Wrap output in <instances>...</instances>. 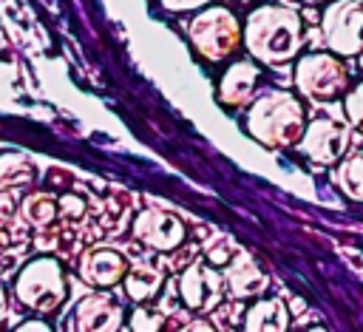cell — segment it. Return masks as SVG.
I'll use <instances>...</instances> for the list:
<instances>
[{
  "instance_id": "6da1fadb",
  "label": "cell",
  "mask_w": 363,
  "mask_h": 332,
  "mask_svg": "<svg viewBox=\"0 0 363 332\" xmlns=\"http://www.w3.org/2000/svg\"><path fill=\"white\" fill-rule=\"evenodd\" d=\"M244 45L255 60L267 65H281L292 60L303 45V28L298 11L286 6L252 9L244 23Z\"/></svg>"
},
{
  "instance_id": "7a4b0ae2",
  "label": "cell",
  "mask_w": 363,
  "mask_h": 332,
  "mask_svg": "<svg viewBox=\"0 0 363 332\" xmlns=\"http://www.w3.org/2000/svg\"><path fill=\"white\" fill-rule=\"evenodd\" d=\"M247 131L255 142L267 148H289L301 142L306 131V114L301 99L289 91H267L261 94L247 114Z\"/></svg>"
},
{
  "instance_id": "3957f363",
  "label": "cell",
  "mask_w": 363,
  "mask_h": 332,
  "mask_svg": "<svg viewBox=\"0 0 363 332\" xmlns=\"http://www.w3.org/2000/svg\"><path fill=\"white\" fill-rule=\"evenodd\" d=\"M14 295L23 306H28L34 312H43V315L54 312L65 298L62 264L51 255L31 258L14 281Z\"/></svg>"
},
{
  "instance_id": "277c9868",
  "label": "cell",
  "mask_w": 363,
  "mask_h": 332,
  "mask_svg": "<svg viewBox=\"0 0 363 332\" xmlns=\"http://www.w3.org/2000/svg\"><path fill=\"white\" fill-rule=\"evenodd\" d=\"M244 40V28L238 17L224 6H207L190 23V43L204 60H227Z\"/></svg>"
},
{
  "instance_id": "5b68a950",
  "label": "cell",
  "mask_w": 363,
  "mask_h": 332,
  "mask_svg": "<svg viewBox=\"0 0 363 332\" xmlns=\"http://www.w3.org/2000/svg\"><path fill=\"white\" fill-rule=\"evenodd\" d=\"M295 85L306 99L329 102L349 88V68L335 57V51L303 54L295 65Z\"/></svg>"
},
{
  "instance_id": "8992f818",
  "label": "cell",
  "mask_w": 363,
  "mask_h": 332,
  "mask_svg": "<svg viewBox=\"0 0 363 332\" xmlns=\"http://www.w3.org/2000/svg\"><path fill=\"white\" fill-rule=\"evenodd\" d=\"M329 51L354 57L363 54V0H332L320 20Z\"/></svg>"
},
{
  "instance_id": "52a82bcc",
  "label": "cell",
  "mask_w": 363,
  "mask_h": 332,
  "mask_svg": "<svg viewBox=\"0 0 363 332\" xmlns=\"http://www.w3.org/2000/svg\"><path fill=\"white\" fill-rule=\"evenodd\" d=\"M352 128L337 119H315L301 136V153L315 165H337L349 153Z\"/></svg>"
},
{
  "instance_id": "ba28073f",
  "label": "cell",
  "mask_w": 363,
  "mask_h": 332,
  "mask_svg": "<svg viewBox=\"0 0 363 332\" xmlns=\"http://www.w3.org/2000/svg\"><path fill=\"white\" fill-rule=\"evenodd\" d=\"M176 287H179V298L184 301L187 309L193 312H213L221 298H224V275H218L210 264H190L179 278H176Z\"/></svg>"
},
{
  "instance_id": "9c48e42d",
  "label": "cell",
  "mask_w": 363,
  "mask_h": 332,
  "mask_svg": "<svg viewBox=\"0 0 363 332\" xmlns=\"http://www.w3.org/2000/svg\"><path fill=\"white\" fill-rule=\"evenodd\" d=\"M133 236L150 250L170 253L184 241V224L173 213L164 210H142L133 218Z\"/></svg>"
},
{
  "instance_id": "30bf717a",
  "label": "cell",
  "mask_w": 363,
  "mask_h": 332,
  "mask_svg": "<svg viewBox=\"0 0 363 332\" xmlns=\"http://www.w3.org/2000/svg\"><path fill=\"white\" fill-rule=\"evenodd\" d=\"M122 326V306L105 292L85 295L74 309V329L79 332H116Z\"/></svg>"
},
{
  "instance_id": "8fae6325",
  "label": "cell",
  "mask_w": 363,
  "mask_h": 332,
  "mask_svg": "<svg viewBox=\"0 0 363 332\" xmlns=\"http://www.w3.org/2000/svg\"><path fill=\"white\" fill-rule=\"evenodd\" d=\"M128 275V261L116 253V250H108V247H99V250H88L82 258H79V278L91 287H113L119 281H125Z\"/></svg>"
},
{
  "instance_id": "7c38bea8",
  "label": "cell",
  "mask_w": 363,
  "mask_h": 332,
  "mask_svg": "<svg viewBox=\"0 0 363 332\" xmlns=\"http://www.w3.org/2000/svg\"><path fill=\"white\" fill-rule=\"evenodd\" d=\"M224 281H227V289L235 295V298H252V295H261L267 289V272L258 267V261L247 253H235L224 270Z\"/></svg>"
},
{
  "instance_id": "4fadbf2b",
  "label": "cell",
  "mask_w": 363,
  "mask_h": 332,
  "mask_svg": "<svg viewBox=\"0 0 363 332\" xmlns=\"http://www.w3.org/2000/svg\"><path fill=\"white\" fill-rule=\"evenodd\" d=\"M255 85H258V68L247 60H238L224 71L218 82V96L224 105H244L252 96Z\"/></svg>"
},
{
  "instance_id": "5bb4252c",
  "label": "cell",
  "mask_w": 363,
  "mask_h": 332,
  "mask_svg": "<svg viewBox=\"0 0 363 332\" xmlns=\"http://www.w3.org/2000/svg\"><path fill=\"white\" fill-rule=\"evenodd\" d=\"M286 326H289V312L278 298L258 301L244 315V329L247 332H281Z\"/></svg>"
},
{
  "instance_id": "9a60e30c",
  "label": "cell",
  "mask_w": 363,
  "mask_h": 332,
  "mask_svg": "<svg viewBox=\"0 0 363 332\" xmlns=\"http://www.w3.org/2000/svg\"><path fill=\"white\" fill-rule=\"evenodd\" d=\"M335 184L340 187V193L352 201H363V148H354L352 153H346L337 167H335Z\"/></svg>"
},
{
  "instance_id": "2e32d148",
  "label": "cell",
  "mask_w": 363,
  "mask_h": 332,
  "mask_svg": "<svg viewBox=\"0 0 363 332\" xmlns=\"http://www.w3.org/2000/svg\"><path fill=\"white\" fill-rule=\"evenodd\" d=\"M122 284H125V292H128L130 301L145 304V301H150V298L162 289V272H159L156 267L139 264V267L128 270V275H125Z\"/></svg>"
},
{
  "instance_id": "e0dca14e",
  "label": "cell",
  "mask_w": 363,
  "mask_h": 332,
  "mask_svg": "<svg viewBox=\"0 0 363 332\" xmlns=\"http://www.w3.org/2000/svg\"><path fill=\"white\" fill-rule=\"evenodd\" d=\"M60 213V199H54L51 193H28L20 204V216L26 218V224L45 230Z\"/></svg>"
},
{
  "instance_id": "ac0fdd59",
  "label": "cell",
  "mask_w": 363,
  "mask_h": 332,
  "mask_svg": "<svg viewBox=\"0 0 363 332\" xmlns=\"http://www.w3.org/2000/svg\"><path fill=\"white\" fill-rule=\"evenodd\" d=\"M34 182V167L28 159L17 153H3L0 156V184L3 187H26Z\"/></svg>"
},
{
  "instance_id": "d6986e66",
  "label": "cell",
  "mask_w": 363,
  "mask_h": 332,
  "mask_svg": "<svg viewBox=\"0 0 363 332\" xmlns=\"http://www.w3.org/2000/svg\"><path fill=\"white\" fill-rule=\"evenodd\" d=\"M162 326H164V315H162V312H153V309L136 306V312L130 315V329L153 332V329H162Z\"/></svg>"
},
{
  "instance_id": "ffe728a7",
  "label": "cell",
  "mask_w": 363,
  "mask_h": 332,
  "mask_svg": "<svg viewBox=\"0 0 363 332\" xmlns=\"http://www.w3.org/2000/svg\"><path fill=\"white\" fill-rule=\"evenodd\" d=\"M343 108H346V119H349L354 128L363 131V82H357V85L346 94Z\"/></svg>"
},
{
  "instance_id": "44dd1931",
  "label": "cell",
  "mask_w": 363,
  "mask_h": 332,
  "mask_svg": "<svg viewBox=\"0 0 363 332\" xmlns=\"http://www.w3.org/2000/svg\"><path fill=\"white\" fill-rule=\"evenodd\" d=\"M60 213H62L71 224L82 221V218H85V213H88L85 199H79L77 193H65V196H60Z\"/></svg>"
},
{
  "instance_id": "7402d4cb",
  "label": "cell",
  "mask_w": 363,
  "mask_h": 332,
  "mask_svg": "<svg viewBox=\"0 0 363 332\" xmlns=\"http://www.w3.org/2000/svg\"><path fill=\"white\" fill-rule=\"evenodd\" d=\"M233 255H235V253H233V244H230V238H218V244L207 247V258H210L213 264H227Z\"/></svg>"
},
{
  "instance_id": "603a6c76",
  "label": "cell",
  "mask_w": 363,
  "mask_h": 332,
  "mask_svg": "<svg viewBox=\"0 0 363 332\" xmlns=\"http://www.w3.org/2000/svg\"><path fill=\"white\" fill-rule=\"evenodd\" d=\"M210 0H162L164 9L170 11H193V9H204Z\"/></svg>"
},
{
  "instance_id": "cb8c5ba5",
  "label": "cell",
  "mask_w": 363,
  "mask_h": 332,
  "mask_svg": "<svg viewBox=\"0 0 363 332\" xmlns=\"http://www.w3.org/2000/svg\"><path fill=\"white\" fill-rule=\"evenodd\" d=\"M14 213V204H11V196L9 193H0V218H9Z\"/></svg>"
},
{
  "instance_id": "d4e9b609",
  "label": "cell",
  "mask_w": 363,
  "mask_h": 332,
  "mask_svg": "<svg viewBox=\"0 0 363 332\" xmlns=\"http://www.w3.org/2000/svg\"><path fill=\"white\" fill-rule=\"evenodd\" d=\"M17 329H20V332H45L48 326H45V321H26V323H20Z\"/></svg>"
},
{
  "instance_id": "484cf974",
  "label": "cell",
  "mask_w": 363,
  "mask_h": 332,
  "mask_svg": "<svg viewBox=\"0 0 363 332\" xmlns=\"http://www.w3.org/2000/svg\"><path fill=\"white\" fill-rule=\"evenodd\" d=\"M9 244H11V236H9V230L0 224V253H3V250H9Z\"/></svg>"
},
{
  "instance_id": "4316f807",
  "label": "cell",
  "mask_w": 363,
  "mask_h": 332,
  "mask_svg": "<svg viewBox=\"0 0 363 332\" xmlns=\"http://www.w3.org/2000/svg\"><path fill=\"white\" fill-rule=\"evenodd\" d=\"M6 315V289H3V281H0V318Z\"/></svg>"
},
{
  "instance_id": "83f0119b",
  "label": "cell",
  "mask_w": 363,
  "mask_h": 332,
  "mask_svg": "<svg viewBox=\"0 0 363 332\" xmlns=\"http://www.w3.org/2000/svg\"><path fill=\"white\" fill-rule=\"evenodd\" d=\"M303 3H323V0H303Z\"/></svg>"
}]
</instances>
